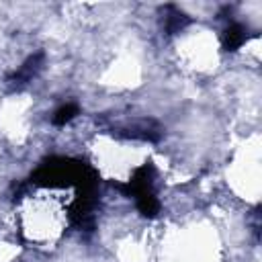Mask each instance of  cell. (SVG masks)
I'll return each mask as SVG.
<instances>
[{
  "label": "cell",
  "instance_id": "6da1fadb",
  "mask_svg": "<svg viewBox=\"0 0 262 262\" xmlns=\"http://www.w3.org/2000/svg\"><path fill=\"white\" fill-rule=\"evenodd\" d=\"M25 231L31 239H53L61 231L66 209L55 194H37L25 211Z\"/></svg>",
  "mask_w": 262,
  "mask_h": 262
},
{
  "label": "cell",
  "instance_id": "7a4b0ae2",
  "mask_svg": "<svg viewBox=\"0 0 262 262\" xmlns=\"http://www.w3.org/2000/svg\"><path fill=\"white\" fill-rule=\"evenodd\" d=\"M76 115H78L76 104H63V106H59V108L53 113L51 121H53L55 125H66V123H70V121H72Z\"/></svg>",
  "mask_w": 262,
  "mask_h": 262
}]
</instances>
